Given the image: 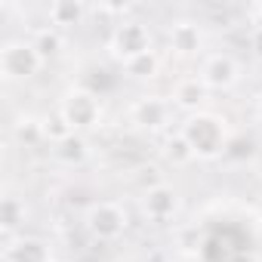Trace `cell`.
I'll return each instance as SVG.
<instances>
[{"label":"cell","mask_w":262,"mask_h":262,"mask_svg":"<svg viewBox=\"0 0 262 262\" xmlns=\"http://www.w3.org/2000/svg\"><path fill=\"white\" fill-rule=\"evenodd\" d=\"M59 114L68 120V126L74 133H83V129H93L99 120H102V105H99V96L90 93V90H71L62 105H59Z\"/></svg>","instance_id":"obj_5"},{"label":"cell","mask_w":262,"mask_h":262,"mask_svg":"<svg viewBox=\"0 0 262 262\" xmlns=\"http://www.w3.org/2000/svg\"><path fill=\"white\" fill-rule=\"evenodd\" d=\"M123 71H126L129 77L148 80V77H155V74L161 71V56L151 50V53H145V56H139V59H133V62H126V65H123Z\"/></svg>","instance_id":"obj_16"},{"label":"cell","mask_w":262,"mask_h":262,"mask_svg":"<svg viewBox=\"0 0 262 262\" xmlns=\"http://www.w3.org/2000/svg\"><path fill=\"white\" fill-rule=\"evenodd\" d=\"M40 123H43V136H47V139H50L53 145H56V142H62V139H68V136L74 133V129L68 126V120H65L62 114H53V117H43Z\"/></svg>","instance_id":"obj_18"},{"label":"cell","mask_w":262,"mask_h":262,"mask_svg":"<svg viewBox=\"0 0 262 262\" xmlns=\"http://www.w3.org/2000/svg\"><path fill=\"white\" fill-rule=\"evenodd\" d=\"M4 262H53V253L40 237H7Z\"/></svg>","instance_id":"obj_10"},{"label":"cell","mask_w":262,"mask_h":262,"mask_svg":"<svg viewBox=\"0 0 262 262\" xmlns=\"http://www.w3.org/2000/svg\"><path fill=\"white\" fill-rule=\"evenodd\" d=\"M231 262H259V259H256L253 253H237V256H234Z\"/></svg>","instance_id":"obj_20"},{"label":"cell","mask_w":262,"mask_h":262,"mask_svg":"<svg viewBox=\"0 0 262 262\" xmlns=\"http://www.w3.org/2000/svg\"><path fill=\"white\" fill-rule=\"evenodd\" d=\"M108 53H111L114 62H120V68L126 62L151 53V31H148V25L133 22V19H129V22H117L111 37H108Z\"/></svg>","instance_id":"obj_3"},{"label":"cell","mask_w":262,"mask_h":262,"mask_svg":"<svg viewBox=\"0 0 262 262\" xmlns=\"http://www.w3.org/2000/svg\"><path fill=\"white\" fill-rule=\"evenodd\" d=\"M83 225H86V231H90L93 241L111 244V241H117L129 228V216H126L123 204H117V201H96L86 210Z\"/></svg>","instance_id":"obj_2"},{"label":"cell","mask_w":262,"mask_h":262,"mask_svg":"<svg viewBox=\"0 0 262 262\" xmlns=\"http://www.w3.org/2000/svg\"><path fill=\"white\" fill-rule=\"evenodd\" d=\"M179 133L185 136V142L191 145L194 158H219L225 155L228 148V129H225V120L219 114H210V111H198V114H188L179 126Z\"/></svg>","instance_id":"obj_1"},{"label":"cell","mask_w":262,"mask_h":262,"mask_svg":"<svg viewBox=\"0 0 262 262\" xmlns=\"http://www.w3.org/2000/svg\"><path fill=\"white\" fill-rule=\"evenodd\" d=\"M47 16H50V25L53 28L65 31V28L77 25L86 16V7L83 4H71V0H59V4H50V13Z\"/></svg>","instance_id":"obj_13"},{"label":"cell","mask_w":262,"mask_h":262,"mask_svg":"<svg viewBox=\"0 0 262 262\" xmlns=\"http://www.w3.org/2000/svg\"><path fill=\"white\" fill-rule=\"evenodd\" d=\"M43 68L40 53L34 50V43L28 40H10L0 50V74L7 80H28Z\"/></svg>","instance_id":"obj_4"},{"label":"cell","mask_w":262,"mask_h":262,"mask_svg":"<svg viewBox=\"0 0 262 262\" xmlns=\"http://www.w3.org/2000/svg\"><path fill=\"white\" fill-rule=\"evenodd\" d=\"M256 216H259V222H262V198L256 201Z\"/></svg>","instance_id":"obj_22"},{"label":"cell","mask_w":262,"mask_h":262,"mask_svg":"<svg viewBox=\"0 0 262 262\" xmlns=\"http://www.w3.org/2000/svg\"><path fill=\"white\" fill-rule=\"evenodd\" d=\"M53 262H62V259H53Z\"/></svg>","instance_id":"obj_24"},{"label":"cell","mask_w":262,"mask_h":262,"mask_svg":"<svg viewBox=\"0 0 262 262\" xmlns=\"http://www.w3.org/2000/svg\"><path fill=\"white\" fill-rule=\"evenodd\" d=\"M207 93H210L207 83H204L198 74H191V77L176 80V86H173V93H170V102H173V108H179V111L198 114L201 105L207 102Z\"/></svg>","instance_id":"obj_9"},{"label":"cell","mask_w":262,"mask_h":262,"mask_svg":"<svg viewBox=\"0 0 262 262\" xmlns=\"http://www.w3.org/2000/svg\"><path fill=\"white\" fill-rule=\"evenodd\" d=\"M198 77L207 83L210 93L213 90L216 93H225V90H231L241 80V65H237V59L231 53H210L201 62V74Z\"/></svg>","instance_id":"obj_7"},{"label":"cell","mask_w":262,"mask_h":262,"mask_svg":"<svg viewBox=\"0 0 262 262\" xmlns=\"http://www.w3.org/2000/svg\"><path fill=\"white\" fill-rule=\"evenodd\" d=\"M173 102L164 96H142L133 102L129 108V120H133L139 129H148V133H158V129H167L173 120Z\"/></svg>","instance_id":"obj_6"},{"label":"cell","mask_w":262,"mask_h":262,"mask_svg":"<svg viewBox=\"0 0 262 262\" xmlns=\"http://www.w3.org/2000/svg\"><path fill=\"white\" fill-rule=\"evenodd\" d=\"M250 50H253V56L256 59H262V19L253 25V31H250Z\"/></svg>","instance_id":"obj_19"},{"label":"cell","mask_w":262,"mask_h":262,"mask_svg":"<svg viewBox=\"0 0 262 262\" xmlns=\"http://www.w3.org/2000/svg\"><path fill=\"white\" fill-rule=\"evenodd\" d=\"M53 155H56V161H62L68 167H80L90 158V145H86V139L80 133H71L68 139H62V142L53 145Z\"/></svg>","instance_id":"obj_12"},{"label":"cell","mask_w":262,"mask_h":262,"mask_svg":"<svg viewBox=\"0 0 262 262\" xmlns=\"http://www.w3.org/2000/svg\"><path fill=\"white\" fill-rule=\"evenodd\" d=\"M256 13H259V16H262V4H259V7H256Z\"/></svg>","instance_id":"obj_23"},{"label":"cell","mask_w":262,"mask_h":262,"mask_svg":"<svg viewBox=\"0 0 262 262\" xmlns=\"http://www.w3.org/2000/svg\"><path fill=\"white\" fill-rule=\"evenodd\" d=\"M25 222V204L16 194H4L0 201V225H4V237H13L16 228H22Z\"/></svg>","instance_id":"obj_14"},{"label":"cell","mask_w":262,"mask_h":262,"mask_svg":"<svg viewBox=\"0 0 262 262\" xmlns=\"http://www.w3.org/2000/svg\"><path fill=\"white\" fill-rule=\"evenodd\" d=\"M201 47H204V34H201L198 22H191V19L173 22V28H170V50L176 56H194V53H201Z\"/></svg>","instance_id":"obj_11"},{"label":"cell","mask_w":262,"mask_h":262,"mask_svg":"<svg viewBox=\"0 0 262 262\" xmlns=\"http://www.w3.org/2000/svg\"><path fill=\"white\" fill-rule=\"evenodd\" d=\"M253 108H256V117H259V120H262V93H259V96H256V102H253Z\"/></svg>","instance_id":"obj_21"},{"label":"cell","mask_w":262,"mask_h":262,"mask_svg":"<svg viewBox=\"0 0 262 262\" xmlns=\"http://www.w3.org/2000/svg\"><path fill=\"white\" fill-rule=\"evenodd\" d=\"M164 155H167V161H170V164H176V167H182V164H191V161H198V158H194V151H191V145L185 142V136H182V133H176V136H173V139L167 142Z\"/></svg>","instance_id":"obj_17"},{"label":"cell","mask_w":262,"mask_h":262,"mask_svg":"<svg viewBox=\"0 0 262 262\" xmlns=\"http://www.w3.org/2000/svg\"><path fill=\"white\" fill-rule=\"evenodd\" d=\"M179 191L173 188V185H167V182H161V185H155V188H148V191H142V213H145V219H151V222H170L176 213H179Z\"/></svg>","instance_id":"obj_8"},{"label":"cell","mask_w":262,"mask_h":262,"mask_svg":"<svg viewBox=\"0 0 262 262\" xmlns=\"http://www.w3.org/2000/svg\"><path fill=\"white\" fill-rule=\"evenodd\" d=\"M31 43H34V50L40 53V59L47 62V59H53V56H59V53H62L65 37H62V31H59V28H53V25H50V28H37Z\"/></svg>","instance_id":"obj_15"}]
</instances>
